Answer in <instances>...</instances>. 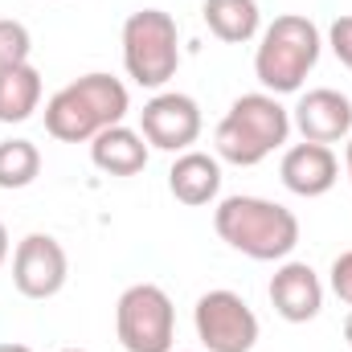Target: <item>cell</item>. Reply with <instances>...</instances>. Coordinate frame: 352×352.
I'll list each match as a JSON object with an SVG mask.
<instances>
[{"label":"cell","mask_w":352,"mask_h":352,"mask_svg":"<svg viewBox=\"0 0 352 352\" xmlns=\"http://www.w3.org/2000/svg\"><path fill=\"white\" fill-rule=\"evenodd\" d=\"M70 278L66 246L54 234H25L12 250V287L25 299H54Z\"/></svg>","instance_id":"obj_8"},{"label":"cell","mask_w":352,"mask_h":352,"mask_svg":"<svg viewBox=\"0 0 352 352\" xmlns=\"http://www.w3.org/2000/svg\"><path fill=\"white\" fill-rule=\"evenodd\" d=\"M201 16H205L209 33L217 41H226V45H246L263 29L258 0H205L201 4Z\"/></svg>","instance_id":"obj_15"},{"label":"cell","mask_w":352,"mask_h":352,"mask_svg":"<svg viewBox=\"0 0 352 352\" xmlns=\"http://www.w3.org/2000/svg\"><path fill=\"white\" fill-rule=\"evenodd\" d=\"M0 352H33L29 344H0Z\"/></svg>","instance_id":"obj_23"},{"label":"cell","mask_w":352,"mask_h":352,"mask_svg":"<svg viewBox=\"0 0 352 352\" xmlns=\"http://www.w3.org/2000/svg\"><path fill=\"white\" fill-rule=\"evenodd\" d=\"M283 184L295 192V197H324L332 192V184L340 180V160L328 144H295L283 152V164H278Z\"/></svg>","instance_id":"obj_12"},{"label":"cell","mask_w":352,"mask_h":352,"mask_svg":"<svg viewBox=\"0 0 352 352\" xmlns=\"http://www.w3.org/2000/svg\"><path fill=\"white\" fill-rule=\"evenodd\" d=\"M270 307L287 320V324H307L324 311V283L307 263H283L270 274Z\"/></svg>","instance_id":"obj_11"},{"label":"cell","mask_w":352,"mask_h":352,"mask_svg":"<svg viewBox=\"0 0 352 352\" xmlns=\"http://www.w3.org/2000/svg\"><path fill=\"white\" fill-rule=\"evenodd\" d=\"M344 168H349V184H352V135H349V148H344Z\"/></svg>","instance_id":"obj_22"},{"label":"cell","mask_w":352,"mask_h":352,"mask_svg":"<svg viewBox=\"0 0 352 352\" xmlns=\"http://www.w3.org/2000/svg\"><path fill=\"white\" fill-rule=\"evenodd\" d=\"M344 340H349V349H352V311H349V320H344Z\"/></svg>","instance_id":"obj_24"},{"label":"cell","mask_w":352,"mask_h":352,"mask_svg":"<svg viewBox=\"0 0 352 352\" xmlns=\"http://www.w3.org/2000/svg\"><path fill=\"white\" fill-rule=\"evenodd\" d=\"M168 192H173L180 205L188 209H201L209 201H217L221 192V160L209 156V152H180L168 168Z\"/></svg>","instance_id":"obj_13"},{"label":"cell","mask_w":352,"mask_h":352,"mask_svg":"<svg viewBox=\"0 0 352 352\" xmlns=\"http://www.w3.org/2000/svg\"><path fill=\"white\" fill-rule=\"evenodd\" d=\"M328 45H332V54L352 70V16H336V21H332V29H328Z\"/></svg>","instance_id":"obj_19"},{"label":"cell","mask_w":352,"mask_h":352,"mask_svg":"<svg viewBox=\"0 0 352 352\" xmlns=\"http://www.w3.org/2000/svg\"><path fill=\"white\" fill-rule=\"evenodd\" d=\"M123 66L144 90L168 87L180 70V29L164 8H140L123 21Z\"/></svg>","instance_id":"obj_5"},{"label":"cell","mask_w":352,"mask_h":352,"mask_svg":"<svg viewBox=\"0 0 352 352\" xmlns=\"http://www.w3.org/2000/svg\"><path fill=\"white\" fill-rule=\"evenodd\" d=\"M41 107V74L37 66L0 70V123H25Z\"/></svg>","instance_id":"obj_16"},{"label":"cell","mask_w":352,"mask_h":352,"mask_svg":"<svg viewBox=\"0 0 352 352\" xmlns=\"http://www.w3.org/2000/svg\"><path fill=\"white\" fill-rule=\"evenodd\" d=\"M192 328L205 352H250L258 344V316L238 291H205L192 307Z\"/></svg>","instance_id":"obj_7"},{"label":"cell","mask_w":352,"mask_h":352,"mask_svg":"<svg viewBox=\"0 0 352 352\" xmlns=\"http://www.w3.org/2000/svg\"><path fill=\"white\" fill-rule=\"evenodd\" d=\"M140 135L148 140V148L160 152H188L201 140V107L192 94L180 90H160L144 102L140 111Z\"/></svg>","instance_id":"obj_9"},{"label":"cell","mask_w":352,"mask_h":352,"mask_svg":"<svg viewBox=\"0 0 352 352\" xmlns=\"http://www.w3.org/2000/svg\"><path fill=\"white\" fill-rule=\"evenodd\" d=\"M131 111L127 87L111 74H82L45 102V131L62 144H90L102 127L123 123Z\"/></svg>","instance_id":"obj_2"},{"label":"cell","mask_w":352,"mask_h":352,"mask_svg":"<svg viewBox=\"0 0 352 352\" xmlns=\"http://www.w3.org/2000/svg\"><path fill=\"white\" fill-rule=\"evenodd\" d=\"M37 176H41V152L33 140L0 144V188H29Z\"/></svg>","instance_id":"obj_17"},{"label":"cell","mask_w":352,"mask_h":352,"mask_svg":"<svg viewBox=\"0 0 352 352\" xmlns=\"http://www.w3.org/2000/svg\"><path fill=\"white\" fill-rule=\"evenodd\" d=\"M291 127L307 140V144H340L352 135V102L349 94L332 87H320V90H307L295 111H291Z\"/></svg>","instance_id":"obj_10"},{"label":"cell","mask_w":352,"mask_h":352,"mask_svg":"<svg viewBox=\"0 0 352 352\" xmlns=\"http://www.w3.org/2000/svg\"><path fill=\"white\" fill-rule=\"evenodd\" d=\"M115 336L127 352H173L176 307L164 287L135 283L115 303Z\"/></svg>","instance_id":"obj_6"},{"label":"cell","mask_w":352,"mask_h":352,"mask_svg":"<svg viewBox=\"0 0 352 352\" xmlns=\"http://www.w3.org/2000/svg\"><path fill=\"white\" fill-rule=\"evenodd\" d=\"M332 291H336L340 303L352 307V250H344V254L332 263Z\"/></svg>","instance_id":"obj_20"},{"label":"cell","mask_w":352,"mask_h":352,"mask_svg":"<svg viewBox=\"0 0 352 352\" xmlns=\"http://www.w3.org/2000/svg\"><path fill=\"white\" fill-rule=\"evenodd\" d=\"M90 160H94L98 173L107 176H135L148 168V140L135 127H127V123L102 127L90 140Z\"/></svg>","instance_id":"obj_14"},{"label":"cell","mask_w":352,"mask_h":352,"mask_svg":"<svg viewBox=\"0 0 352 352\" xmlns=\"http://www.w3.org/2000/svg\"><path fill=\"white\" fill-rule=\"evenodd\" d=\"M213 230L230 250L254 263H283L299 246V217L278 201L246 197V192L226 197L213 209Z\"/></svg>","instance_id":"obj_1"},{"label":"cell","mask_w":352,"mask_h":352,"mask_svg":"<svg viewBox=\"0 0 352 352\" xmlns=\"http://www.w3.org/2000/svg\"><path fill=\"white\" fill-rule=\"evenodd\" d=\"M62 352H87V349H62Z\"/></svg>","instance_id":"obj_25"},{"label":"cell","mask_w":352,"mask_h":352,"mask_svg":"<svg viewBox=\"0 0 352 352\" xmlns=\"http://www.w3.org/2000/svg\"><path fill=\"white\" fill-rule=\"evenodd\" d=\"M8 263V230H4V221H0V266Z\"/></svg>","instance_id":"obj_21"},{"label":"cell","mask_w":352,"mask_h":352,"mask_svg":"<svg viewBox=\"0 0 352 352\" xmlns=\"http://www.w3.org/2000/svg\"><path fill=\"white\" fill-rule=\"evenodd\" d=\"M33 54V37L21 21L12 16H0V70H12V66H25Z\"/></svg>","instance_id":"obj_18"},{"label":"cell","mask_w":352,"mask_h":352,"mask_svg":"<svg viewBox=\"0 0 352 352\" xmlns=\"http://www.w3.org/2000/svg\"><path fill=\"white\" fill-rule=\"evenodd\" d=\"M324 50V37L316 29V21L299 16V12H283L263 29L258 54H254V74L263 82L266 94H295L303 90L307 74L316 70Z\"/></svg>","instance_id":"obj_4"},{"label":"cell","mask_w":352,"mask_h":352,"mask_svg":"<svg viewBox=\"0 0 352 352\" xmlns=\"http://www.w3.org/2000/svg\"><path fill=\"white\" fill-rule=\"evenodd\" d=\"M291 140V111L278 102V94H242L234 98V107L226 111V119L217 123V160L238 164V168H254L263 164L270 152H278Z\"/></svg>","instance_id":"obj_3"}]
</instances>
